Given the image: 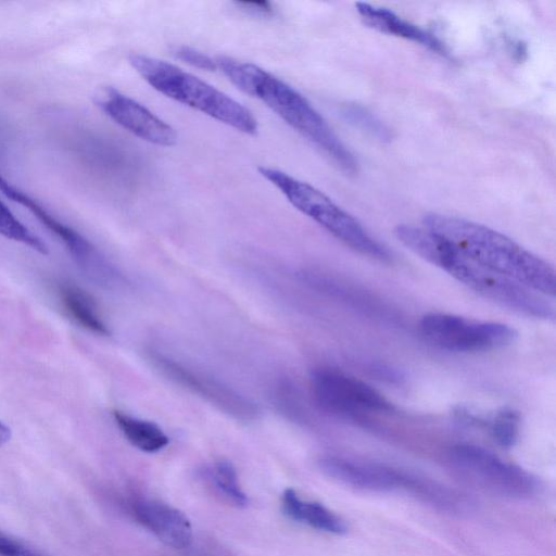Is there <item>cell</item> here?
I'll return each mask as SVG.
<instances>
[{
    "label": "cell",
    "instance_id": "obj_21",
    "mask_svg": "<svg viewBox=\"0 0 556 556\" xmlns=\"http://www.w3.org/2000/svg\"><path fill=\"white\" fill-rule=\"evenodd\" d=\"M341 113L350 124L378 140H391L392 134L390 128L366 108L359 104L349 103L342 108Z\"/></svg>",
    "mask_w": 556,
    "mask_h": 556
},
{
    "label": "cell",
    "instance_id": "obj_26",
    "mask_svg": "<svg viewBox=\"0 0 556 556\" xmlns=\"http://www.w3.org/2000/svg\"><path fill=\"white\" fill-rule=\"evenodd\" d=\"M11 438V430L10 428L4 425L2 421H0V446L5 444Z\"/></svg>",
    "mask_w": 556,
    "mask_h": 556
},
{
    "label": "cell",
    "instance_id": "obj_24",
    "mask_svg": "<svg viewBox=\"0 0 556 556\" xmlns=\"http://www.w3.org/2000/svg\"><path fill=\"white\" fill-rule=\"evenodd\" d=\"M0 556H45L0 531Z\"/></svg>",
    "mask_w": 556,
    "mask_h": 556
},
{
    "label": "cell",
    "instance_id": "obj_7",
    "mask_svg": "<svg viewBox=\"0 0 556 556\" xmlns=\"http://www.w3.org/2000/svg\"><path fill=\"white\" fill-rule=\"evenodd\" d=\"M311 387L317 406L342 419L359 420L371 414L394 410L393 404L374 387L334 368L313 370Z\"/></svg>",
    "mask_w": 556,
    "mask_h": 556
},
{
    "label": "cell",
    "instance_id": "obj_11",
    "mask_svg": "<svg viewBox=\"0 0 556 556\" xmlns=\"http://www.w3.org/2000/svg\"><path fill=\"white\" fill-rule=\"evenodd\" d=\"M319 469L331 479L362 491L387 493L406 491L415 495L420 476L389 465L327 456L318 462Z\"/></svg>",
    "mask_w": 556,
    "mask_h": 556
},
{
    "label": "cell",
    "instance_id": "obj_12",
    "mask_svg": "<svg viewBox=\"0 0 556 556\" xmlns=\"http://www.w3.org/2000/svg\"><path fill=\"white\" fill-rule=\"evenodd\" d=\"M94 102L106 116L141 140L162 147L177 142V132L169 124L113 87L99 90Z\"/></svg>",
    "mask_w": 556,
    "mask_h": 556
},
{
    "label": "cell",
    "instance_id": "obj_2",
    "mask_svg": "<svg viewBox=\"0 0 556 556\" xmlns=\"http://www.w3.org/2000/svg\"><path fill=\"white\" fill-rule=\"evenodd\" d=\"M424 226L477 264L544 296L555 295L553 266L509 237L484 225L440 213L427 214Z\"/></svg>",
    "mask_w": 556,
    "mask_h": 556
},
{
    "label": "cell",
    "instance_id": "obj_3",
    "mask_svg": "<svg viewBox=\"0 0 556 556\" xmlns=\"http://www.w3.org/2000/svg\"><path fill=\"white\" fill-rule=\"evenodd\" d=\"M394 233L415 254L445 270L481 296L529 317L554 318V307L544 295L469 260L431 230L399 225Z\"/></svg>",
    "mask_w": 556,
    "mask_h": 556
},
{
    "label": "cell",
    "instance_id": "obj_18",
    "mask_svg": "<svg viewBox=\"0 0 556 556\" xmlns=\"http://www.w3.org/2000/svg\"><path fill=\"white\" fill-rule=\"evenodd\" d=\"M473 425H484L498 445L510 447L519 435L520 415L511 408H502L486 419L475 415Z\"/></svg>",
    "mask_w": 556,
    "mask_h": 556
},
{
    "label": "cell",
    "instance_id": "obj_20",
    "mask_svg": "<svg viewBox=\"0 0 556 556\" xmlns=\"http://www.w3.org/2000/svg\"><path fill=\"white\" fill-rule=\"evenodd\" d=\"M0 235L28 245L41 254H48L46 243L22 224L2 201H0Z\"/></svg>",
    "mask_w": 556,
    "mask_h": 556
},
{
    "label": "cell",
    "instance_id": "obj_9",
    "mask_svg": "<svg viewBox=\"0 0 556 556\" xmlns=\"http://www.w3.org/2000/svg\"><path fill=\"white\" fill-rule=\"evenodd\" d=\"M149 359L167 379L197 394L229 417L245 422L258 418L261 412L254 402L219 380L157 351H150Z\"/></svg>",
    "mask_w": 556,
    "mask_h": 556
},
{
    "label": "cell",
    "instance_id": "obj_13",
    "mask_svg": "<svg viewBox=\"0 0 556 556\" xmlns=\"http://www.w3.org/2000/svg\"><path fill=\"white\" fill-rule=\"evenodd\" d=\"M132 513L165 545L181 549L191 544L190 520L179 509L157 500L142 498L132 504Z\"/></svg>",
    "mask_w": 556,
    "mask_h": 556
},
{
    "label": "cell",
    "instance_id": "obj_22",
    "mask_svg": "<svg viewBox=\"0 0 556 556\" xmlns=\"http://www.w3.org/2000/svg\"><path fill=\"white\" fill-rule=\"evenodd\" d=\"M295 388L290 382H281L276 390V402L281 412L289 417H302V403Z\"/></svg>",
    "mask_w": 556,
    "mask_h": 556
},
{
    "label": "cell",
    "instance_id": "obj_8",
    "mask_svg": "<svg viewBox=\"0 0 556 556\" xmlns=\"http://www.w3.org/2000/svg\"><path fill=\"white\" fill-rule=\"evenodd\" d=\"M419 328L432 344L457 353L502 349L515 342L518 336L514 328L503 323L468 319L445 313L425 315Z\"/></svg>",
    "mask_w": 556,
    "mask_h": 556
},
{
    "label": "cell",
    "instance_id": "obj_23",
    "mask_svg": "<svg viewBox=\"0 0 556 556\" xmlns=\"http://www.w3.org/2000/svg\"><path fill=\"white\" fill-rule=\"evenodd\" d=\"M176 59L200 70L217 71L215 58L188 46H177L173 49Z\"/></svg>",
    "mask_w": 556,
    "mask_h": 556
},
{
    "label": "cell",
    "instance_id": "obj_25",
    "mask_svg": "<svg viewBox=\"0 0 556 556\" xmlns=\"http://www.w3.org/2000/svg\"><path fill=\"white\" fill-rule=\"evenodd\" d=\"M241 10L257 14V15H271L274 10L269 2H237Z\"/></svg>",
    "mask_w": 556,
    "mask_h": 556
},
{
    "label": "cell",
    "instance_id": "obj_15",
    "mask_svg": "<svg viewBox=\"0 0 556 556\" xmlns=\"http://www.w3.org/2000/svg\"><path fill=\"white\" fill-rule=\"evenodd\" d=\"M282 511L290 519L303 522L314 529L341 535L348 527L338 515L320 503L301 500L293 489L285 490L281 500Z\"/></svg>",
    "mask_w": 556,
    "mask_h": 556
},
{
    "label": "cell",
    "instance_id": "obj_10",
    "mask_svg": "<svg viewBox=\"0 0 556 556\" xmlns=\"http://www.w3.org/2000/svg\"><path fill=\"white\" fill-rule=\"evenodd\" d=\"M0 190L5 197L26 207L41 224L60 238L77 264L91 279L106 287H114L122 281V276L116 268L86 238L58 220L35 199L10 184L1 175Z\"/></svg>",
    "mask_w": 556,
    "mask_h": 556
},
{
    "label": "cell",
    "instance_id": "obj_5",
    "mask_svg": "<svg viewBox=\"0 0 556 556\" xmlns=\"http://www.w3.org/2000/svg\"><path fill=\"white\" fill-rule=\"evenodd\" d=\"M258 172L291 205L344 244L377 261H392V252L324 192L277 168L261 166Z\"/></svg>",
    "mask_w": 556,
    "mask_h": 556
},
{
    "label": "cell",
    "instance_id": "obj_16",
    "mask_svg": "<svg viewBox=\"0 0 556 556\" xmlns=\"http://www.w3.org/2000/svg\"><path fill=\"white\" fill-rule=\"evenodd\" d=\"M59 292L63 306L77 324L97 334L110 333L96 302L86 291L74 285H63Z\"/></svg>",
    "mask_w": 556,
    "mask_h": 556
},
{
    "label": "cell",
    "instance_id": "obj_4",
    "mask_svg": "<svg viewBox=\"0 0 556 556\" xmlns=\"http://www.w3.org/2000/svg\"><path fill=\"white\" fill-rule=\"evenodd\" d=\"M128 61L153 89L165 97L243 134L257 132V119L248 108L191 73L140 53L130 54Z\"/></svg>",
    "mask_w": 556,
    "mask_h": 556
},
{
    "label": "cell",
    "instance_id": "obj_17",
    "mask_svg": "<svg viewBox=\"0 0 556 556\" xmlns=\"http://www.w3.org/2000/svg\"><path fill=\"white\" fill-rule=\"evenodd\" d=\"M113 417L126 440L142 452L155 453L169 442L162 428L152 421L134 417L121 410H114Z\"/></svg>",
    "mask_w": 556,
    "mask_h": 556
},
{
    "label": "cell",
    "instance_id": "obj_14",
    "mask_svg": "<svg viewBox=\"0 0 556 556\" xmlns=\"http://www.w3.org/2000/svg\"><path fill=\"white\" fill-rule=\"evenodd\" d=\"M355 7L363 22L369 27L422 45L442 55L447 54L444 42L435 35L402 18L393 11L367 2H357Z\"/></svg>",
    "mask_w": 556,
    "mask_h": 556
},
{
    "label": "cell",
    "instance_id": "obj_19",
    "mask_svg": "<svg viewBox=\"0 0 556 556\" xmlns=\"http://www.w3.org/2000/svg\"><path fill=\"white\" fill-rule=\"evenodd\" d=\"M210 476L215 486L231 503L238 507L249 504V498L239 484L236 468L229 460L219 459L214 463Z\"/></svg>",
    "mask_w": 556,
    "mask_h": 556
},
{
    "label": "cell",
    "instance_id": "obj_6",
    "mask_svg": "<svg viewBox=\"0 0 556 556\" xmlns=\"http://www.w3.org/2000/svg\"><path fill=\"white\" fill-rule=\"evenodd\" d=\"M446 459L462 482L486 494L525 500L536 493L538 481L530 472L481 446L454 445Z\"/></svg>",
    "mask_w": 556,
    "mask_h": 556
},
{
    "label": "cell",
    "instance_id": "obj_1",
    "mask_svg": "<svg viewBox=\"0 0 556 556\" xmlns=\"http://www.w3.org/2000/svg\"><path fill=\"white\" fill-rule=\"evenodd\" d=\"M217 71L244 93L262 101L285 123L312 142L342 172L357 173L358 163L327 121L293 87L266 70L229 56L215 58Z\"/></svg>",
    "mask_w": 556,
    "mask_h": 556
}]
</instances>
